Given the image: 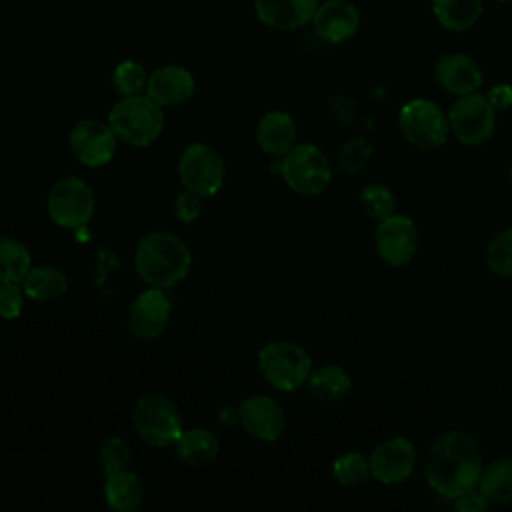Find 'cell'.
Listing matches in <instances>:
<instances>
[{
    "label": "cell",
    "instance_id": "cell-1",
    "mask_svg": "<svg viewBox=\"0 0 512 512\" xmlns=\"http://www.w3.org/2000/svg\"><path fill=\"white\" fill-rule=\"evenodd\" d=\"M482 468L480 448L464 430H448L436 436L424 458L426 484L450 500L476 488Z\"/></svg>",
    "mask_w": 512,
    "mask_h": 512
},
{
    "label": "cell",
    "instance_id": "cell-2",
    "mask_svg": "<svg viewBox=\"0 0 512 512\" xmlns=\"http://www.w3.org/2000/svg\"><path fill=\"white\" fill-rule=\"evenodd\" d=\"M134 268L146 286L168 290L188 276L192 268V252L178 234L154 230L138 240Z\"/></svg>",
    "mask_w": 512,
    "mask_h": 512
},
{
    "label": "cell",
    "instance_id": "cell-3",
    "mask_svg": "<svg viewBox=\"0 0 512 512\" xmlns=\"http://www.w3.org/2000/svg\"><path fill=\"white\" fill-rule=\"evenodd\" d=\"M108 124L118 142L132 148L152 146L166 124L164 108L148 94L120 98L108 112Z\"/></svg>",
    "mask_w": 512,
    "mask_h": 512
},
{
    "label": "cell",
    "instance_id": "cell-4",
    "mask_svg": "<svg viewBox=\"0 0 512 512\" xmlns=\"http://www.w3.org/2000/svg\"><path fill=\"white\" fill-rule=\"evenodd\" d=\"M262 378L280 392H294L306 386L312 372V358L296 342L272 340L258 350L256 358Z\"/></svg>",
    "mask_w": 512,
    "mask_h": 512
},
{
    "label": "cell",
    "instance_id": "cell-5",
    "mask_svg": "<svg viewBox=\"0 0 512 512\" xmlns=\"http://www.w3.org/2000/svg\"><path fill=\"white\" fill-rule=\"evenodd\" d=\"M136 434L152 448H166L176 442L184 430L178 406L164 394H144L132 410Z\"/></svg>",
    "mask_w": 512,
    "mask_h": 512
},
{
    "label": "cell",
    "instance_id": "cell-6",
    "mask_svg": "<svg viewBox=\"0 0 512 512\" xmlns=\"http://www.w3.org/2000/svg\"><path fill=\"white\" fill-rule=\"evenodd\" d=\"M176 172L180 184L202 198L216 196L226 180L224 158L206 142L188 144L178 156Z\"/></svg>",
    "mask_w": 512,
    "mask_h": 512
},
{
    "label": "cell",
    "instance_id": "cell-7",
    "mask_svg": "<svg viewBox=\"0 0 512 512\" xmlns=\"http://www.w3.org/2000/svg\"><path fill=\"white\" fill-rule=\"evenodd\" d=\"M280 176L286 186L302 196L324 192L332 180L328 156L314 144H296L280 160Z\"/></svg>",
    "mask_w": 512,
    "mask_h": 512
},
{
    "label": "cell",
    "instance_id": "cell-8",
    "mask_svg": "<svg viewBox=\"0 0 512 512\" xmlns=\"http://www.w3.org/2000/svg\"><path fill=\"white\" fill-rule=\"evenodd\" d=\"M96 208L92 186L78 176H64L56 180L46 196V210L50 220L68 230L84 228Z\"/></svg>",
    "mask_w": 512,
    "mask_h": 512
},
{
    "label": "cell",
    "instance_id": "cell-9",
    "mask_svg": "<svg viewBox=\"0 0 512 512\" xmlns=\"http://www.w3.org/2000/svg\"><path fill=\"white\" fill-rule=\"evenodd\" d=\"M404 140L420 150H436L446 144L450 124L446 112L428 98L408 100L398 114Z\"/></svg>",
    "mask_w": 512,
    "mask_h": 512
},
{
    "label": "cell",
    "instance_id": "cell-10",
    "mask_svg": "<svg viewBox=\"0 0 512 512\" xmlns=\"http://www.w3.org/2000/svg\"><path fill=\"white\" fill-rule=\"evenodd\" d=\"M448 124L460 144L480 146L494 134L496 110L488 102L486 94L470 92L454 100L448 110Z\"/></svg>",
    "mask_w": 512,
    "mask_h": 512
},
{
    "label": "cell",
    "instance_id": "cell-11",
    "mask_svg": "<svg viewBox=\"0 0 512 512\" xmlns=\"http://www.w3.org/2000/svg\"><path fill=\"white\" fill-rule=\"evenodd\" d=\"M68 146L80 164L88 168H102L114 158L118 138L108 120L82 118L70 128Z\"/></svg>",
    "mask_w": 512,
    "mask_h": 512
},
{
    "label": "cell",
    "instance_id": "cell-12",
    "mask_svg": "<svg viewBox=\"0 0 512 512\" xmlns=\"http://www.w3.org/2000/svg\"><path fill=\"white\" fill-rule=\"evenodd\" d=\"M420 234L410 216L392 214L378 222L374 230V248L388 266H406L418 252Z\"/></svg>",
    "mask_w": 512,
    "mask_h": 512
},
{
    "label": "cell",
    "instance_id": "cell-13",
    "mask_svg": "<svg viewBox=\"0 0 512 512\" xmlns=\"http://www.w3.org/2000/svg\"><path fill=\"white\" fill-rule=\"evenodd\" d=\"M416 448L404 436L388 438L374 446L370 452V474L376 482L394 486L408 480L416 468Z\"/></svg>",
    "mask_w": 512,
    "mask_h": 512
},
{
    "label": "cell",
    "instance_id": "cell-14",
    "mask_svg": "<svg viewBox=\"0 0 512 512\" xmlns=\"http://www.w3.org/2000/svg\"><path fill=\"white\" fill-rule=\"evenodd\" d=\"M172 314V304L166 296V290L148 286L128 306L126 324L132 336L142 340H154L162 336V332L168 328Z\"/></svg>",
    "mask_w": 512,
    "mask_h": 512
},
{
    "label": "cell",
    "instance_id": "cell-15",
    "mask_svg": "<svg viewBox=\"0 0 512 512\" xmlns=\"http://www.w3.org/2000/svg\"><path fill=\"white\" fill-rule=\"evenodd\" d=\"M238 424L248 436L274 442L286 428L284 408L268 394H252L238 404Z\"/></svg>",
    "mask_w": 512,
    "mask_h": 512
},
{
    "label": "cell",
    "instance_id": "cell-16",
    "mask_svg": "<svg viewBox=\"0 0 512 512\" xmlns=\"http://www.w3.org/2000/svg\"><path fill=\"white\" fill-rule=\"evenodd\" d=\"M196 90L192 72L178 64L158 66L148 74L146 94L162 108H174L186 104Z\"/></svg>",
    "mask_w": 512,
    "mask_h": 512
},
{
    "label": "cell",
    "instance_id": "cell-17",
    "mask_svg": "<svg viewBox=\"0 0 512 512\" xmlns=\"http://www.w3.org/2000/svg\"><path fill=\"white\" fill-rule=\"evenodd\" d=\"M312 26L322 40L340 44L358 32L360 12L350 0H326L318 4L312 16Z\"/></svg>",
    "mask_w": 512,
    "mask_h": 512
},
{
    "label": "cell",
    "instance_id": "cell-18",
    "mask_svg": "<svg viewBox=\"0 0 512 512\" xmlns=\"http://www.w3.org/2000/svg\"><path fill=\"white\" fill-rule=\"evenodd\" d=\"M434 74H436V80L440 82V86L456 96L478 92V88L482 86V80H484L478 62L462 52L442 54L436 60Z\"/></svg>",
    "mask_w": 512,
    "mask_h": 512
},
{
    "label": "cell",
    "instance_id": "cell-19",
    "mask_svg": "<svg viewBox=\"0 0 512 512\" xmlns=\"http://www.w3.org/2000/svg\"><path fill=\"white\" fill-rule=\"evenodd\" d=\"M318 0H254L258 20L274 30H296L312 22Z\"/></svg>",
    "mask_w": 512,
    "mask_h": 512
},
{
    "label": "cell",
    "instance_id": "cell-20",
    "mask_svg": "<svg viewBox=\"0 0 512 512\" xmlns=\"http://www.w3.org/2000/svg\"><path fill=\"white\" fill-rule=\"evenodd\" d=\"M296 138V120L284 110L266 112L256 126V144L268 156L282 158L296 146Z\"/></svg>",
    "mask_w": 512,
    "mask_h": 512
},
{
    "label": "cell",
    "instance_id": "cell-21",
    "mask_svg": "<svg viewBox=\"0 0 512 512\" xmlns=\"http://www.w3.org/2000/svg\"><path fill=\"white\" fill-rule=\"evenodd\" d=\"M172 446L176 458L186 466H206L220 452V440L216 432L202 426L182 430Z\"/></svg>",
    "mask_w": 512,
    "mask_h": 512
},
{
    "label": "cell",
    "instance_id": "cell-22",
    "mask_svg": "<svg viewBox=\"0 0 512 512\" xmlns=\"http://www.w3.org/2000/svg\"><path fill=\"white\" fill-rule=\"evenodd\" d=\"M142 478L132 470H120L104 476V500L114 512H134L144 504Z\"/></svg>",
    "mask_w": 512,
    "mask_h": 512
},
{
    "label": "cell",
    "instance_id": "cell-23",
    "mask_svg": "<svg viewBox=\"0 0 512 512\" xmlns=\"http://www.w3.org/2000/svg\"><path fill=\"white\" fill-rule=\"evenodd\" d=\"M20 284L28 300L46 304L60 298L66 292L68 278L60 268L52 264H40L32 266Z\"/></svg>",
    "mask_w": 512,
    "mask_h": 512
},
{
    "label": "cell",
    "instance_id": "cell-24",
    "mask_svg": "<svg viewBox=\"0 0 512 512\" xmlns=\"http://www.w3.org/2000/svg\"><path fill=\"white\" fill-rule=\"evenodd\" d=\"M306 388L320 402H338L350 392L352 378L338 364H322L312 368L306 380Z\"/></svg>",
    "mask_w": 512,
    "mask_h": 512
},
{
    "label": "cell",
    "instance_id": "cell-25",
    "mask_svg": "<svg viewBox=\"0 0 512 512\" xmlns=\"http://www.w3.org/2000/svg\"><path fill=\"white\" fill-rule=\"evenodd\" d=\"M478 490L486 496L490 504H510L512 502V458L502 456L484 464Z\"/></svg>",
    "mask_w": 512,
    "mask_h": 512
},
{
    "label": "cell",
    "instance_id": "cell-26",
    "mask_svg": "<svg viewBox=\"0 0 512 512\" xmlns=\"http://www.w3.org/2000/svg\"><path fill=\"white\" fill-rule=\"evenodd\" d=\"M438 24L450 32L470 30L482 16V0H432Z\"/></svg>",
    "mask_w": 512,
    "mask_h": 512
},
{
    "label": "cell",
    "instance_id": "cell-27",
    "mask_svg": "<svg viewBox=\"0 0 512 512\" xmlns=\"http://www.w3.org/2000/svg\"><path fill=\"white\" fill-rule=\"evenodd\" d=\"M32 268V256L24 242L0 236V282H22Z\"/></svg>",
    "mask_w": 512,
    "mask_h": 512
},
{
    "label": "cell",
    "instance_id": "cell-28",
    "mask_svg": "<svg viewBox=\"0 0 512 512\" xmlns=\"http://www.w3.org/2000/svg\"><path fill=\"white\" fill-rule=\"evenodd\" d=\"M148 72L138 60H122L112 70V88L120 98L146 94Z\"/></svg>",
    "mask_w": 512,
    "mask_h": 512
},
{
    "label": "cell",
    "instance_id": "cell-29",
    "mask_svg": "<svg viewBox=\"0 0 512 512\" xmlns=\"http://www.w3.org/2000/svg\"><path fill=\"white\" fill-rule=\"evenodd\" d=\"M332 476L342 486H358L372 478L370 460L362 452H344L332 462Z\"/></svg>",
    "mask_w": 512,
    "mask_h": 512
},
{
    "label": "cell",
    "instance_id": "cell-30",
    "mask_svg": "<svg viewBox=\"0 0 512 512\" xmlns=\"http://www.w3.org/2000/svg\"><path fill=\"white\" fill-rule=\"evenodd\" d=\"M486 266L502 278H512V226L492 236L486 246Z\"/></svg>",
    "mask_w": 512,
    "mask_h": 512
},
{
    "label": "cell",
    "instance_id": "cell-31",
    "mask_svg": "<svg viewBox=\"0 0 512 512\" xmlns=\"http://www.w3.org/2000/svg\"><path fill=\"white\" fill-rule=\"evenodd\" d=\"M362 210L376 222L396 214V196L386 184H368L360 192Z\"/></svg>",
    "mask_w": 512,
    "mask_h": 512
},
{
    "label": "cell",
    "instance_id": "cell-32",
    "mask_svg": "<svg viewBox=\"0 0 512 512\" xmlns=\"http://www.w3.org/2000/svg\"><path fill=\"white\" fill-rule=\"evenodd\" d=\"M130 458H132L130 446L120 436H108L102 442L100 452H98V464H100V470H102L104 476L116 474L120 470H126Z\"/></svg>",
    "mask_w": 512,
    "mask_h": 512
},
{
    "label": "cell",
    "instance_id": "cell-33",
    "mask_svg": "<svg viewBox=\"0 0 512 512\" xmlns=\"http://www.w3.org/2000/svg\"><path fill=\"white\" fill-rule=\"evenodd\" d=\"M24 288L20 282H0V318L14 320L24 310Z\"/></svg>",
    "mask_w": 512,
    "mask_h": 512
},
{
    "label": "cell",
    "instance_id": "cell-34",
    "mask_svg": "<svg viewBox=\"0 0 512 512\" xmlns=\"http://www.w3.org/2000/svg\"><path fill=\"white\" fill-rule=\"evenodd\" d=\"M202 200V196L184 188L172 202V214L180 222H194L202 214Z\"/></svg>",
    "mask_w": 512,
    "mask_h": 512
},
{
    "label": "cell",
    "instance_id": "cell-35",
    "mask_svg": "<svg viewBox=\"0 0 512 512\" xmlns=\"http://www.w3.org/2000/svg\"><path fill=\"white\" fill-rule=\"evenodd\" d=\"M488 500H486V496L478 490V486L476 488H472V490H468V492H464V494H460L458 498H454V506H456V510H460V512H484L486 508H488Z\"/></svg>",
    "mask_w": 512,
    "mask_h": 512
},
{
    "label": "cell",
    "instance_id": "cell-36",
    "mask_svg": "<svg viewBox=\"0 0 512 512\" xmlns=\"http://www.w3.org/2000/svg\"><path fill=\"white\" fill-rule=\"evenodd\" d=\"M488 102L496 112H502L512 106V86L510 84H496L486 94Z\"/></svg>",
    "mask_w": 512,
    "mask_h": 512
},
{
    "label": "cell",
    "instance_id": "cell-37",
    "mask_svg": "<svg viewBox=\"0 0 512 512\" xmlns=\"http://www.w3.org/2000/svg\"><path fill=\"white\" fill-rule=\"evenodd\" d=\"M498 2H512V0H498Z\"/></svg>",
    "mask_w": 512,
    "mask_h": 512
}]
</instances>
